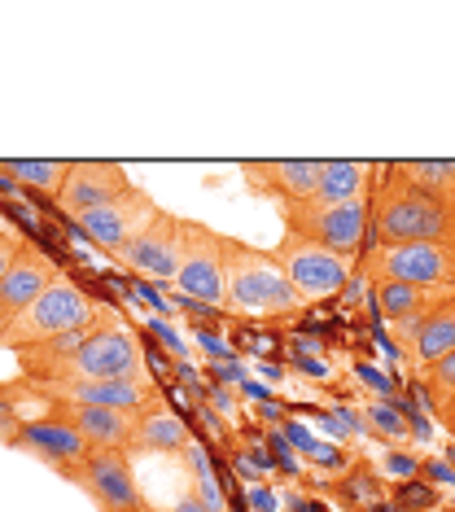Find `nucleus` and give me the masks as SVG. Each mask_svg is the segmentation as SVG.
Instances as JSON below:
<instances>
[{
	"mask_svg": "<svg viewBox=\"0 0 455 512\" xmlns=\"http://www.w3.org/2000/svg\"><path fill=\"white\" fill-rule=\"evenodd\" d=\"M412 184L434 193H455V158H403L394 162Z\"/></svg>",
	"mask_w": 455,
	"mask_h": 512,
	"instance_id": "5701e85b",
	"label": "nucleus"
},
{
	"mask_svg": "<svg viewBox=\"0 0 455 512\" xmlns=\"http://www.w3.org/2000/svg\"><path fill=\"white\" fill-rule=\"evenodd\" d=\"M101 307L92 302L84 289H79L75 281H66V276H57V281L44 289L40 298L31 302L22 316H14L5 324V333H0V346L5 351H31V346H44L53 342V337H62L70 329H79V324L97 320Z\"/></svg>",
	"mask_w": 455,
	"mask_h": 512,
	"instance_id": "20e7f679",
	"label": "nucleus"
},
{
	"mask_svg": "<svg viewBox=\"0 0 455 512\" xmlns=\"http://www.w3.org/2000/svg\"><path fill=\"white\" fill-rule=\"evenodd\" d=\"M267 254H272L276 267L285 272V281L298 289L302 302H324V298L342 294L350 281V259H337V254L311 246V241H302V237H289V232Z\"/></svg>",
	"mask_w": 455,
	"mask_h": 512,
	"instance_id": "1a4fd4ad",
	"label": "nucleus"
},
{
	"mask_svg": "<svg viewBox=\"0 0 455 512\" xmlns=\"http://www.w3.org/2000/svg\"><path fill=\"white\" fill-rule=\"evenodd\" d=\"M57 276L62 272H57L53 259L44 250H35V246L22 250L18 263L0 276V333H5V324L14 316H22V311H27L31 302L57 281Z\"/></svg>",
	"mask_w": 455,
	"mask_h": 512,
	"instance_id": "a211bd4d",
	"label": "nucleus"
},
{
	"mask_svg": "<svg viewBox=\"0 0 455 512\" xmlns=\"http://www.w3.org/2000/svg\"><path fill=\"white\" fill-rule=\"evenodd\" d=\"M9 438H14V447H22L27 456H35L40 464H49V469L57 477H66V482L84 469V460L92 456V447L79 438V429L66 425L62 416H53V412L18 421L14 429H9Z\"/></svg>",
	"mask_w": 455,
	"mask_h": 512,
	"instance_id": "9b49d317",
	"label": "nucleus"
},
{
	"mask_svg": "<svg viewBox=\"0 0 455 512\" xmlns=\"http://www.w3.org/2000/svg\"><path fill=\"white\" fill-rule=\"evenodd\" d=\"M372 246L394 241H429V246L455 250V193L420 189L394 162H381L372 176Z\"/></svg>",
	"mask_w": 455,
	"mask_h": 512,
	"instance_id": "f257e3e1",
	"label": "nucleus"
},
{
	"mask_svg": "<svg viewBox=\"0 0 455 512\" xmlns=\"http://www.w3.org/2000/svg\"><path fill=\"white\" fill-rule=\"evenodd\" d=\"M420 390H425L429 407L442 403V399H451V394H455V355H447L438 368H429L425 377H420Z\"/></svg>",
	"mask_w": 455,
	"mask_h": 512,
	"instance_id": "b1692460",
	"label": "nucleus"
},
{
	"mask_svg": "<svg viewBox=\"0 0 455 512\" xmlns=\"http://www.w3.org/2000/svg\"><path fill=\"white\" fill-rule=\"evenodd\" d=\"M224 289L228 307L241 311V316H294V311L307 307L298 298V289L285 281L272 254L237 237L224 241Z\"/></svg>",
	"mask_w": 455,
	"mask_h": 512,
	"instance_id": "f03ea898",
	"label": "nucleus"
},
{
	"mask_svg": "<svg viewBox=\"0 0 455 512\" xmlns=\"http://www.w3.org/2000/svg\"><path fill=\"white\" fill-rule=\"evenodd\" d=\"M320 158H267V162H241V176L254 193L272 197L276 206L285 202H302V197H315V184H320Z\"/></svg>",
	"mask_w": 455,
	"mask_h": 512,
	"instance_id": "dca6fc26",
	"label": "nucleus"
},
{
	"mask_svg": "<svg viewBox=\"0 0 455 512\" xmlns=\"http://www.w3.org/2000/svg\"><path fill=\"white\" fill-rule=\"evenodd\" d=\"M132 176H127L123 162H70L66 184L57 193V211L66 219H84L92 211H101L105 202H114L119 193L132 189Z\"/></svg>",
	"mask_w": 455,
	"mask_h": 512,
	"instance_id": "4468645a",
	"label": "nucleus"
},
{
	"mask_svg": "<svg viewBox=\"0 0 455 512\" xmlns=\"http://www.w3.org/2000/svg\"><path fill=\"white\" fill-rule=\"evenodd\" d=\"M189 447H193V438H189V429H184V421L158 403L140 416L136 434L127 442V456H132V451L140 456V451H189Z\"/></svg>",
	"mask_w": 455,
	"mask_h": 512,
	"instance_id": "412c9836",
	"label": "nucleus"
},
{
	"mask_svg": "<svg viewBox=\"0 0 455 512\" xmlns=\"http://www.w3.org/2000/svg\"><path fill=\"white\" fill-rule=\"evenodd\" d=\"M390 333L403 342L407 368H412V377L420 381L429 368H438L447 355H455V298L442 302L438 311H429L425 320L390 324Z\"/></svg>",
	"mask_w": 455,
	"mask_h": 512,
	"instance_id": "2eb2a0df",
	"label": "nucleus"
},
{
	"mask_svg": "<svg viewBox=\"0 0 455 512\" xmlns=\"http://www.w3.org/2000/svg\"><path fill=\"white\" fill-rule=\"evenodd\" d=\"M27 394L49 403H88V407H119V412H149L158 407V386L149 377H53L27 381Z\"/></svg>",
	"mask_w": 455,
	"mask_h": 512,
	"instance_id": "0eeeda50",
	"label": "nucleus"
},
{
	"mask_svg": "<svg viewBox=\"0 0 455 512\" xmlns=\"http://www.w3.org/2000/svg\"><path fill=\"white\" fill-rule=\"evenodd\" d=\"M70 482L84 491L101 512H154V504L140 491L127 451H92Z\"/></svg>",
	"mask_w": 455,
	"mask_h": 512,
	"instance_id": "9d476101",
	"label": "nucleus"
},
{
	"mask_svg": "<svg viewBox=\"0 0 455 512\" xmlns=\"http://www.w3.org/2000/svg\"><path fill=\"white\" fill-rule=\"evenodd\" d=\"M53 377H145V355H140L132 329L110 311L105 324L75 355H66L53 372H44L35 381H53Z\"/></svg>",
	"mask_w": 455,
	"mask_h": 512,
	"instance_id": "423d86ee",
	"label": "nucleus"
},
{
	"mask_svg": "<svg viewBox=\"0 0 455 512\" xmlns=\"http://www.w3.org/2000/svg\"><path fill=\"white\" fill-rule=\"evenodd\" d=\"M364 272L372 285L407 281V285H442L455 289V250L429 246V241H394V246H368Z\"/></svg>",
	"mask_w": 455,
	"mask_h": 512,
	"instance_id": "6e6552de",
	"label": "nucleus"
},
{
	"mask_svg": "<svg viewBox=\"0 0 455 512\" xmlns=\"http://www.w3.org/2000/svg\"><path fill=\"white\" fill-rule=\"evenodd\" d=\"M53 416L79 429L92 451H127L145 412H119V407H88V403H49Z\"/></svg>",
	"mask_w": 455,
	"mask_h": 512,
	"instance_id": "f3484780",
	"label": "nucleus"
},
{
	"mask_svg": "<svg viewBox=\"0 0 455 512\" xmlns=\"http://www.w3.org/2000/svg\"><path fill=\"white\" fill-rule=\"evenodd\" d=\"M372 176H377V162L324 158V167H320V184H315V197H324V202L368 197V193H372Z\"/></svg>",
	"mask_w": 455,
	"mask_h": 512,
	"instance_id": "aec40b11",
	"label": "nucleus"
},
{
	"mask_svg": "<svg viewBox=\"0 0 455 512\" xmlns=\"http://www.w3.org/2000/svg\"><path fill=\"white\" fill-rule=\"evenodd\" d=\"M154 512H158V508H154Z\"/></svg>",
	"mask_w": 455,
	"mask_h": 512,
	"instance_id": "cd10ccee",
	"label": "nucleus"
},
{
	"mask_svg": "<svg viewBox=\"0 0 455 512\" xmlns=\"http://www.w3.org/2000/svg\"><path fill=\"white\" fill-rule=\"evenodd\" d=\"M171 512H210V508H206V504H202V499H197V495H184V499H180V504H175Z\"/></svg>",
	"mask_w": 455,
	"mask_h": 512,
	"instance_id": "bb28decb",
	"label": "nucleus"
},
{
	"mask_svg": "<svg viewBox=\"0 0 455 512\" xmlns=\"http://www.w3.org/2000/svg\"><path fill=\"white\" fill-rule=\"evenodd\" d=\"M180 241H184V219L171 215V211H158L154 224H149L145 232H136L114 259H119L123 267H132L136 276H145V281L171 285L175 263H180Z\"/></svg>",
	"mask_w": 455,
	"mask_h": 512,
	"instance_id": "ddd939ff",
	"label": "nucleus"
},
{
	"mask_svg": "<svg viewBox=\"0 0 455 512\" xmlns=\"http://www.w3.org/2000/svg\"><path fill=\"white\" fill-rule=\"evenodd\" d=\"M280 224L289 237H302L311 246L355 263L364 254L368 224H372V197H346V202H324V197H302V202L276 206Z\"/></svg>",
	"mask_w": 455,
	"mask_h": 512,
	"instance_id": "7ed1b4c3",
	"label": "nucleus"
},
{
	"mask_svg": "<svg viewBox=\"0 0 455 512\" xmlns=\"http://www.w3.org/2000/svg\"><path fill=\"white\" fill-rule=\"evenodd\" d=\"M27 246H31V241H22V237H18V232L9 228V224H0V276H5L9 267L18 263V254L27 250Z\"/></svg>",
	"mask_w": 455,
	"mask_h": 512,
	"instance_id": "393cba45",
	"label": "nucleus"
},
{
	"mask_svg": "<svg viewBox=\"0 0 455 512\" xmlns=\"http://www.w3.org/2000/svg\"><path fill=\"white\" fill-rule=\"evenodd\" d=\"M224 232H215L202 219H184V241H180V263H175L171 289L206 307H228L224 289Z\"/></svg>",
	"mask_w": 455,
	"mask_h": 512,
	"instance_id": "39448f33",
	"label": "nucleus"
},
{
	"mask_svg": "<svg viewBox=\"0 0 455 512\" xmlns=\"http://www.w3.org/2000/svg\"><path fill=\"white\" fill-rule=\"evenodd\" d=\"M434 416H438V425L455 438V394H451V399H442V403H434Z\"/></svg>",
	"mask_w": 455,
	"mask_h": 512,
	"instance_id": "a878e982",
	"label": "nucleus"
},
{
	"mask_svg": "<svg viewBox=\"0 0 455 512\" xmlns=\"http://www.w3.org/2000/svg\"><path fill=\"white\" fill-rule=\"evenodd\" d=\"M162 211V206L149 197L140 184H132L127 193H119L114 202H105L101 211H92V215H84V219H75L79 224V232L92 241L97 250H105V254H119L127 241L136 237V232H145L149 224H154V215Z\"/></svg>",
	"mask_w": 455,
	"mask_h": 512,
	"instance_id": "f8f14e48",
	"label": "nucleus"
},
{
	"mask_svg": "<svg viewBox=\"0 0 455 512\" xmlns=\"http://www.w3.org/2000/svg\"><path fill=\"white\" fill-rule=\"evenodd\" d=\"M66 171H70V162H62V158H5L0 162V176L9 184H22V189L49 193V197L62 193Z\"/></svg>",
	"mask_w": 455,
	"mask_h": 512,
	"instance_id": "4be33fe9",
	"label": "nucleus"
},
{
	"mask_svg": "<svg viewBox=\"0 0 455 512\" xmlns=\"http://www.w3.org/2000/svg\"><path fill=\"white\" fill-rule=\"evenodd\" d=\"M377 289V311L390 324H412V320H425L429 311H438L442 302L455 298V289H442V285H407V281H385V285H372Z\"/></svg>",
	"mask_w": 455,
	"mask_h": 512,
	"instance_id": "6ab92c4d",
	"label": "nucleus"
}]
</instances>
